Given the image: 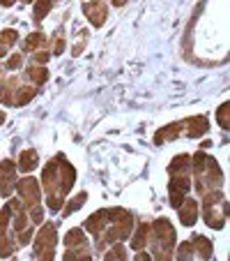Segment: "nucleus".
<instances>
[{"instance_id": "8", "label": "nucleus", "mask_w": 230, "mask_h": 261, "mask_svg": "<svg viewBox=\"0 0 230 261\" xmlns=\"http://www.w3.org/2000/svg\"><path fill=\"white\" fill-rule=\"evenodd\" d=\"M177 211H180V220H182V224H186V227H191V224H193V222L198 220V201L180 203V206H177Z\"/></svg>"}, {"instance_id": "12", "label": "nucleus", "mask_w": 230, "mask_h": 261, "mask_svg": "<svg viewBox=\"0 0 230 261\" xmlns=\"http://www.w3.org/2000/svg\"><path fill=\"white\" fill-rule=\"evenodd\" d=\"M46 40H44V35L42 33H35V35H28V40H25V51H35V49H40V46H44Z\"/></svg>"}, {"instance_id": "3", "label": "nucleus", "mask_w": 230, "mask_h": 261, "mask_svg": "<svg viewBox=\"0 0 230 261\" xmlns=\"http://www.w3.org/2000/svg\"><path fill=\"white\" fill-rule=\"evenodd\" d=\"M16 190H19V194L23 197L25 208H28L30 213L35 211L32 220L40 222L42 220V211H40V185H37V180H35V178H23Z\"/></svg>"}, {"instance_id": "14", "label": "nucleus", "mask_w": 230, "mask_h": 261, "mask_svg": "<svg viewBox=\"0 0 230 261\" xmlns=\"http://www.w3.org/2000/svg\"><path fill=\"white\" fill-rule=\"evenodd\" d=\"M147 233H150V227H147V224H141L138 231H136V236H134V243H132L136 250H141V247L147 243Z\"/></svg>"}, {"instance_id": "17", "label": "nucleus", "mask_w": 230, "mask_h": 261, "mask_svg": "<svg viewBox=\"0 0 230 261\" xmlns=\"http://www.w3.org/2000/svg\"><path fill=\"white\" fill-rule=\"evenodd\" d=\"M85 199H88V194H85V192H81L76 199H72V201L67 203V208H64V215H69V213H74V211H79L81 203H83Z\"/></svg>"}, {"instance_id": "2", "label": "nucleus", "mask_w": 230, "mask_h": 261, "mask_svg": "<svg viewBox=\"0 0 230 261\" xmlns=\"http://www.w3.org/2000/svg\"><path fill=\"white\" fill-rule=\"evenodd\" d=\"M173 241H175V231H173L171 222L159 220L157 224H154V254L161 256V259L171 256Z\"/></svg>"}, {"instance_id": "11", "label": "nucleus", "mask_w": 230, "mask_h": 261, "mask_svg": "<svg viewBox=\"0 0 230 261\" xmlns=\"http://www.w3.org/2000/svg\"><path fill=\"white\" fill-rule=\"evenodd\" d=\"M35 93H37L35 88H19L16 90V97L12 99V104H14V107H23V104H28L30 99L35 97Z\"/></svg>"}, {"instance_id": "13", "label": "nucleus", "mask_w": 230, "mask_h": 261, "mask_svg": "<svg viewBox=\"0 0 230 261\" xmlns=\"http://www.w3.org/2000/svg\"><path fill=\"white\" fill-rule=\"evenodd\" d=\"M46 76H49V72H46L44 67H28V79H30V81H35L37 86L44 84Z\"/></svg>"}, {"instance_id": "21", "label": "nucleus", "mask_w": 230, "mask_h": 261, "mask_svg": "<svg viewBox=\"0 0 230 261\" xmlns=\"http://www.w3.org/2000/svg\"><path fill=\"white\" fill-rule=\"evenodd\" d=\"M49 58H51V56L46 54V51H40V54H35V60H37V63H46Z\"/></svg>"}, {"instance_id": "23", "label": "nucleus", "mask_w": 230, "mask_h": 261, "mask_svg": "<svg viewBox=\"0 0 230 261\" xmlns=\"http://www.w3.org/2000/svg\"><path fill=\"white\" fill-rule=\"evenodd\" d=\"M0 5H5V7H10V5H14V0H0Z\"/></svg>"}, {"instance_id": "18", "label": "nucleus", "mask_w": 230, "mask_h": 261, "mask_svg": "<svg viewBox=\"0 0 230 261\" xmlns=\"http://www.w3.org/2000/svg\"><path fill=\"white\" fill-rule=\"evenodd\" d=\"M219 123H221V127L223 129H228V104H221V109H219Z\"/></svg>"}, {"instance_id": "25", "label": "nucleus", "mask_w": 230, "mask_h": 261, "mask_svg": "<svg viewBox=\"0 0 230 261\" xmlns=\"http://www.w3.org/2000/svg\"><path fill=\"white\" fill-rule=\"evenodd\" d=\"M3 120H5V114H3V111H0V123H3Z\"/></svg>"}, {"instance_id": "7", "label": "nucleus", "mask_w": 230, "mask_h": 261, "mask_svg": "<svg viewBox=\"0 0 230 261\" xmlns=\"http://www.w3.org/2000/svg\"><path fill=\"white\" fill-rule=\"evenodd\" d=\"M83 12L90 16L92 25H102L104 21H106V5H102L99 0H92V3H88V0H85Z\"/></svg>"}, {"instance_id": "19", "label": "nucleus", "mask_w": 230, "mask_h": 261, "mask_svg": "<svg viewBox=\"0 0 230 261\" xmlns=\"http://www.w3.org/2000/svg\"><path fill=\"white\" fill-rule=\"evenodd\" d=\"M115 256H127V250H124L120 243H115V247H113V252H108L106 259H115Z\"/></svg>"}, {"instance_id": "1", "label": "nucleus", "mask_w": 230, "mask_h": 261, "mask_svg": "<svg viewBox=\"0 0 230 261\" xmlns=\"http://www.w3.org/2000/svg\"><path fill=\"white\" fill-rule=\"evenodd\" d=\"M74 167L62 158L53 160V162L46 164L44 169V185H46V192H49V208L51 211H58L60 203H62V197L67 194V190L74 185Z\"/></svg>"}, {"instance_id": "9", "label": "nucleus", "mask_w": 230, "mask_h": 261, "mask_svg": "<svg viewBox=\"0 0 230 261\" xmlns=\"http://www.w3.org/2000/svg\"><path fill=\"white\" fill-rule=\"evenodd\" d=\"M37 167V153L35 150H23L21 153V160H19V171H32Z\"/></svg>"}, {"instance_id": "4", "label": "nucleus", "mask_w": 230, "mask_h": 261, "mask_svg": "<svg viewBox=\"0 0 230 261\" xmlns=\"http://www.w3.org/2000/svg\"><path fill=\"white\" fill-rule=\"evenodd\" d=\"M53 247H55V224H46L37 236L35 243V256L40 259H53Z\"/></svg>"}, {"instance_id": "10", "label": "nucleus", "mask_w": 230, "mask_h": 261, "mask_svg": "<svg viewBox=\"0 0 230 261\" xmlns=\"http://www.w3.org/2000/svg\"><path fill=\"white\" fill-rule=\"evenodd\" d=\"M191 245L196 247V252L203 256V259H207V256L212 254V243L207 241V238H203V236H196L193 241H191Z\"/></svg>"}, {"instance_id": "24", "label": "nucleus", "mask_w": 230, "mask_h": 261, "mask_svg": "<svg viewBox=\"0 0 230 261\" xmlns=\"http://www.w3.org/2000/svg\"><path fill=\"white\" fill-rule=\"evenodd\" d=\"M113 3H115V5H124V0H113Z\"/></svg>"}, {"instance_id": "26", "label": "nucleus", "mask_w": 230, "mask_h": 261, "mask_svg": "<svg viewBox=\"0 0 230 261\" xmlns=\"http://www.w3.org/2000/svg\"><path fill=\"white\" fill-rule=\"evenodd\" d=\"M23 3H30V0H23Z\"/></svg>"}, {"instance_id": "20", "label": "nucleus", "mask_w": 230, "mask_h": 261, "mask_svg": "<svg viewBox=\"0 0 230 261\" xmlns=\"http://www.w3.org/2000/svg\"><path fill=\"white\" fill-rule=\"evenodd\" d=\"M21 63H23V60H21V56H12V58L7 60V69H16V67H21Z\"/></svg>"}, {"instance_id": "6", "label": "nucleus", "mask_w": 230, "mask_h": 261, "mask_svg": "<svg viewBox=\"0 0 230 261\" xmlns=\"http://www.w3.org/2000/svg\"><path fill=\"white\" fill-rule=\"evenodd\" d=\"M10 215H12V206L7 203L0 213V256H7L12 254V241L7 238V222H10Z\"/></svg>"}, {"instance_id": "15", "label": "nucleus", "mask_w": 230, "mask_h": 261, "mask_svg": "<svg viewBox=\"0 0 230 261\" xmlns=\"http://www.w3.org/2000/svg\"><path fill=\"white\" fill-rule=\"evenodd\" d=\"M51 5H53V0H37V5H35V19L42 21L46 16V12L51 10Z\"/></svg>"}, {"instance_id": "16", "label": "nucleus", "mask_w": 230, "mask_h": 261, "mask_svg": "<svg viewBox=\"0 0 230 261\" xmlns=\"http://www.w3.org/2000/svg\"><path fill=\"white\" fill-rule=\"evenodd\" d=\"M16 40H19V33H16V30H3V33H0V42H3L7 49H10Z\"/></svg>"}, {"instance_id": "5", "label": "nucleus", "mask_w": 230, "mask_h": 261, "mask_svg": "<svg viewBox=\"0 0 230 261\" xmlns=\"http://www.w3.org/2000/svg\"><path fill=\"white\" fill-rule=\"evenodd\" d=\"M14 178H16L14 162H10V160L0 162V194L10 197V194H12V188H14Z\"/></svg>"}, {"instance_id": "22", "label": "nucleus", "mask_w": 230, "mask_h": 261, "mask_svg": "<svg viewBox=\"0 0 230 261\" xmlns=\"http://www.w3.org/2000/svg\"><path fill=\"white\" fill-rule=\"evenodd\" d=\"M5 54H7V46L3 44V42H0V58H3V56H5Z\"/></svg>"}]
</instances>
